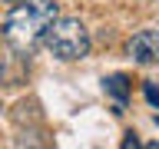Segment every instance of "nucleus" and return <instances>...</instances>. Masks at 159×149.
I'll return each instance as SVG.
<instances>
[{"label": "nucleus", "instance_id": "nucleus-1", "mask_svg": "<svg viewBox=\"0 0 159 149\" xmlns=\"http://www.w3.org/2000/svg\"><path fill=\"white\" fill-rule=\"evenodd\" d=\"M57 20V0H23L3 20V40L17 56H30L43 43L47 27Z\"/></svg>", "mask_w": 159, "mask_h": 149}, {"label": "nucleus", "instance_id": "nucleus-6", "mask_svg": "<svg viewBox=\"0 0 159 149\" xmlns=\"http://www.w3.org/2000/svg\"><path fill=\"white\" fill-rule=\"evenodd\" d=\"M7 3H23V0H7Z\"/></svg>", "mask_w": 159, "mask_h": 149}, {"label": "nucleus", "instance_id": "nucleus-4", "mask_svg": "<svg viewBox=\"0 0 159 149\" xmlns=\"http://www.w3.org/2000/svg\"><path fill=\"white\" fill-rule=\"evenodd\" d=\"M103 89H106V96L113 99V106H116V113H123L129 103V79L123 76V73H113V76L103 79Z\"/></svg>", "mask_w": 159, "mask_h": 149}, {"label": "nucleus", "instance_id": "nucleus-7", "mask_svg": "<svg viewBox=\"0 0 159 149\" xmlns=\"http://www.w3.org/2000/svg\"><path fill=\"white\" fill-rule=\"evenodd\" d=\"M156 126H159V116H156Z\"/></svg>", "mask_w": 159, "mask_h": 149}, {"label": "nucleus", "instance_id": "nucleus-3", "mask_svg": "<svg viewBox=\"0 0 159 149\" xmlns=\"http://www.w3.org/2000/svg\"><path fill=\"white\" fill-rule=\"evenodd\" d=\"M126 53L136 63H159V30H139L136 37H129Z\"/></svg>", "mask_w": 159, "mask_h": 149}, {"label": "nucleus", "instance_id": "nucleus-2", "mask_svg": "<svg viewBox=\"0 0 159 149\" xmlns=\"http://www.w3.org/2000/svg\"><path fill=\"white\" fill-rule=\"evenodd\" d=\"M43 43L57 60L70 63V60H83L89 53V30L83 27V20L76 17H57L43 33Z\"/></svg>", "mask_w": 159, "mask_h": 149}, {"label": "nucleus", "instance_id": "nucleus-5", "mask_svg": "<svg viewBox=\"0 0 159 149\" xmlns=\"http://www.w3.org/2000/svg\"><path fill=\"white\" fill-rule=\"evenodd\" d=\"M143 89H146V99H149V103H152V106H159V86H156V83H146Z\"/></svg>", "mask_w": 159, "mask_h": 149}]
</instances>
